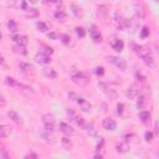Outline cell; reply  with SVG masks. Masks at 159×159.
<instances>
[{"label":"cell","mask_w":159,"mask_h":159,"mask_svg":"<svg viewBox=\"0 0 159 159\" xmlns=\"http://www.w3.org/2000/svg\"><path fill=\"white\" fill-rule=\"evenodd\" d=\"M36 26H38L39 31H41V33H46V31L49 30V25H47L46 22H42V21H39V22L36 24Z\"/></svg>","instance_id":"obj_26"},{"label":"cell","mask_w":159,"mask_h":159,"mask_svg":"<svg viewBox=\"0 0 159 159\" xmlns=\"http://www.w3.org/2000/svg\"><path fill=\"white\" fill-rule=\"evenodd\" d=\"M144 137H145V141L147 142H152L153 141V133L152 132H145Z\"/></svg>","instance_id":"obj_34"},{"label":"cell","mask_w":159,"mask_h":159,"mask_svg":"<svg viewBox=\"0 0 159 159\" xmlns=\"http://www.w3.org/2000/svg\"><path fill=\"white\" fill-rule=\"evenodd\" d=\"M71 10H72V13L75 14V16H76V18H82V16H83L82 9H81L80 6H77V5H75V4H72V5H71Z\"/></svg>","instance_id":"obj_20"},{"label":"cell","mask_w":159,"mask_h":159,"mask_svg":"<svg viewBox=\"0 0 159 159\" xmlns=\"http://www.w3.org/2000/svg\"><path fill=\"white\" fill-rule=\"evenodd\" d=\"M4 106H6V101L3 96H0V107H4Z\"/></svg>","instance_id":"obj_40"},{"label":"cell","mask_w":159,"mask_h":159,"mask_svg":"<svg viewBox=\"0 0 159 159\" xmlns=\"http://www.w3.org/2000/svg\"><path fill=\"white\" fill-rule=\"evenodd\" d=\"M75 102H77L78 105H80V107H81V109L83 111V112H89L91 111V108H92V106H91V103L87 101V100H85L83 97H77V100L75 101Z\"/></svg>","instance_id":"obj_7"},{"label":"cell","mask_w":159,"mask_h":159,"mask_svg":"<svg viewBox=\"0 0 159 159\" xmlns=\"http://www.w3.org/2000/svg\"><path fill=\"white\" fill-rule=\"evenodd\" d=\"M25 158H38V154H35V153H29V154L25 155Z\"/></svg>","instance_id":"obj_41"},{"label":"cell","mask_w":159,"mask_h":159,"mask_svg":"<svg viewBox=\"0 0 159 159\" xmlns=\"http://www.w3.org/2000/svg\"><path fill=\"white\" fill-rule=\"evenodd\" d=\"M27 18H38L40 15L39 10L36 9H26V14H25Z\"/></svg>","instance_id":"obj_23"},{"label":"cell","mask_w":159,"mask_h":159,"mask_svg":"<svg viewBox=\"0 0 159 159\" xmlns=\"http://www.w3.org/2000/svg\"><path fill=\"white\" fill-rule=\"evenodd\" d=\"M98 87H100V88H102V91L107 94V96H108L109 98H113V97H114V92H112V91H111V88H108V86H107L106 83H103V82H98Z\"/></svg>","instance_id":"obj_14"},{"label":"cell","mask_w":159,"mask_h":159,"mask_svg":"<svg viewBox=\"0 0 159 159\" xmlns=\"http://www.w3.org/2000/svg\"><path fill=\"white\" fill-rule=\"evenodd\" d=\"M29 3H33V4H35V3H38V0H27Z\"/></svg>","instance_id":"obj_43"},{"label":"cell","mask_w":159,"mask_h":159,"mask_svg":"<svg viewBox=\"0 0 159 159\" xmlns=\"http://www.w3.org/2000/svg\"><path fill=\"white\" fill-rule=\"evenodd\" d=\"M144 102H145L144 97L142 96V94H139V96H138V101H137V108H138V109H143Z\"/></svg>","instance_id":"obj_27"},{"label":"cell","mask_w":159,"mask_h":159,"mask_svg":"<svg viewBox=\"0 0 159 159\" xmlns=\"http://www.w3.org/2000/svg\"><path fill=\"white\" fill-rule=\"evenodd\" d=\"M35 60H36V62H40V63H50L51 62L50 56L44 54V52H41V51L35 56Z\"/></svg>","instance_id":"obj_12"},{"label":"cell","mask_w":159,"mask_h":159,"mask_svg":"<svg viewBox=\"0 0 159 159\" xmlns=\"http://www.w3.org/2000/svg\"><path fill=\"white\" fill-rule=\"evenodd\" d=\"M116 149H117L118 153H127V152L129 150V144L127 143V142H122V143L117 144Z\"/></svg>","instance_id":"obj_16"},{"label":"cell","mask_w":159,"mask_h":159,"mask_svg":"<svg viewBox=\"0 0 159 159\" xmlns=\"http://www.w3.org/2000/svg\"><path fill=\"white\" fill-rule=\"evenodd\" d=\"M97 10H98V15L106 16V15L108 14V11H107V8H106V5H100V6L97 8Z\"/></svg>","instance_id":"obj_30"},{"label":"cell","mask_w":159,"mask_h":159,"mask_svg":"<svg viewBox=\"0 0 159 159\" xmlns=\"http://www.w3.org/2000/svg\"><path fill=\"white\" fill-rule=\"evenodd\" d=\"M136 52L143 60V62L145 63L147 66L154 67V58H153L150 51L147 47H144V46H136Z\"/></svg>","instance_id":"obj_1"},{"label":"cell","mask_w":159,"mask_h":159,"mask_svg":"<svg viewBox=\"0 0 159 159\" xmlns=\"http://www.w3.org/2000/svg\"><path fill=\"white\" fill-rule=\"evenodd\" d=\"M148 35H149V30H148V27H145V26H144V27L142 29V34H141V36L144 39V38H147Z\"/></svg>","instance_id":"obj_33"},{"label":"cell","mask_w":159,"mask_h":159,"mask_svg":"<svg viewBox=\"0 0 159 159\" xmlns=\"http://www.w3.org/2000/svg\"><path fill=\"white\" fill-rule=\"evenodd\" d=\"M42 123H44V127H45V131L52 132L55 129V118H54L52 114H50V113L44 114L42 116Z\"/></svg>","instance_id":"obj_3"},{"label":"cell","mask_w":159,"mask_h":159,"mask_svg":"<svg viewBox=\"0 0 159 159\" xmlns=\"http://www.w3.org/2000/svg\"><path fill=\"white\" fill-rule=\"evenodd\" d=\"M13 40L19 45V46H22V47H25L26 45H27V38L25 36V35H13Z\"/></svg>","instance_id":"obj_11"},{"label":"cell","mask_w":159,"mask_h":159,"mask_svg":"<svg viewBox=\"0 0 159 159\" xmlns=\"http://www.w3.org/2000/svg\"><path fill=\"white\" fill-rule=\"evenodd\" d=\"M44 75L50 78V80H55L57 78V72L54 70V69H44Z\"/></svg>","instance_id":"obj_18"},{"label":"cell","mask_w":159,"mask_h":159,"mask_svg":"<svg viewBox=\"0 0 159 159\" xmlns=\"http://www.w3.org/2000/svg\"><path fill=\"white\" fill-rule=\"evenodd\" d=\"M8 116H9V117H10V119H11L13 122H15L16 124H21V123H22L21 117H20V116H19V114H18L15 111H13V109L8 112Z\"/></svg>","instance_id":"obj_15"},{"label":"cell","mask_w":159,"mask_h":159,"mask_svg":"<svg viewBox=\"0 0 159 159\" xmlns=\"http://www.w3.org/2000/svg\"><path fill=\"white\" fill-rule=\"evenodd\" d=\"M19 67H20V70L21 71H24V72H34V66L33 65H30V63H27V62H21L20 65H19Z\"/></svg>","instance_id":"obj_17"},{"label":"cell","mask_w":159,"mask_h":159,"mask_svg":"<svg viewBox=\"0 0 159 159\" xmlns=\"http://www.w3.org/2000/svg\"><path fill=\"white\" fill-rule=\"evenodd\" d=\"M141 94V87L138 85H132L127 89V96L129 98H137Z\"/></svg>","instance_id":"obj_5"},{"label":"cell","mask_w":159,"mask_h":159,"mask_svg":"<svg viewBox=\"0 0 159 159\" xmlns=\"http://www.w3.org/2000/svg\"><path fill=\"white\" fill-rule=\"evenodd\" d=\"M76 34H77L80 38H85V36H86V30H85L82 26H77V27H76Z\"/></svg>","instance_id":"obj_29"},{"label":"cell","mask_w":159,"mask_h":159,"mask_svg":"<svg viewBox=\"0 0 159 159\" xmlns=\"http://www.w3.org/2000/svg\"><path fill=\"white\" fill-rule=\"evenodd\" d=\"M0 150H2V154H0V157H4V158H9V154H8L6 149H5V145L0 144Z\"/></svg>","instance_id":"obj_32"},{"label":"cell","mask_w":159,"mask_h":159,"mask_svg":"<svg viewBox=\"0 0 159 159\" xmlns=\"http://www.w3.org/2000/svg\"><path fill=\"white\" fill-rule=\"evenodd\" d=\"M89 35H91V38H92L93 41H96V42L102 41V36H101V34L97 31V29H96V26H94V25L89 29Z\"/></svg>","instance_id":"obj_13"},{"label":"cell","mask_w":159,"mask_h":159,"mask_svg":"<svg viewBox=\"0 0 159 159\" xmlns=\"http://www.w3.org/2000/svg\"><path fill=\"white\" fill-rule=\"evenodd\" d=\"M114 25L119 30L123 29V19H121V16L118 15V13H114Z\"/></svg>","instance_id":"obj_21"},{"label":"cell","mask_w":159,"mask_h":159,"mask_svg":"<svg viewBox=\"0 0 159 159\" xmlns=\"http://www.w3.org/2000/svg\"><path fill=\"white\" fill-rule=\"evenodd\" d=\"M139 118L142 119L143 123H147L149 121V118H150V113L148 111H141L139 112Z\"/></svg>","instance_id":"obj_22"},{"label":"cell","mask_w":159,"mask_h":159,"mask_svg":"<svg viewBox=\"0 0 159 159\" xmlns=\"http://www.w3.org/2000/svg\"><path fill=\"white\" fill-rule=\"evenodd\" d=\"M0 40H2V34H0Z\"/></svg>","instance_id":"obj_44"},{"label":"cell","mask_w":159,"mask_h":159,"mask_svg":"<svg viewBox=\"0 0 159 159\" xmlns=\"http://www.w3.org/2000/svg\"><path fill=\"white\" fill-rule=\"evenodd\" d=\"M13 133V128L10 125L2 124L0 125V138H8Z\"/></svg>","instance_id":"obj_8"},{"label":"cell","mask_w":159,"mask_h":159,"mask_svg":"<svg viewBox=\"0 0 159 159\" xmlns=\"http://www.w3.org/2000/svg\"><path fill=\"white\" fill-rule=\"evenodd\" d=\"M54 16H55V19H56V20H58V21H62V22L66 20V14L63 13V11H55Z\"/></svg>","instance_id":"obj_25"},{"label":"cell","mask_w":159,"mask_h":159,"mask_svg":"<svg viewBox=\"0 0 159 159\" xmlns=\"http://www.w3.org/2000/svg\"><path fill=\"white\" fill-rule=\"evenodd\" d=\"M5 82H6L9 86H11V87H18V85H19V82H18L16 80H14L13 77H6V78H5Z\"/></svg>","instance_id":"obj_28"},{"label":"cell","mask_w":159,"mask_h":159,"mask_svg":"<svg viewBox=\"0 0 159 159\" xmlns=\"http://www.w3.org/2000/svg\"><path fill=\"white\" fill-rule=\"evenodd\" d=\"M123 107H124L123 103H118V105H117V113H118L119 116H122V113H123Z\"/></svg>","instance_id":"obj_35"},{"label":"cell","mask_w":159,"mask_h":159,"mask_svg":"<svg viewBox=\"0 0 159 159\" xmlns=\"http://www.w3.org/2000/svg\"><path fill=\"white\" fill-rule=\"evenodd\" d=\"M47 38L51 39V40H56L57 39V34L56 33H50V34H47Z\"/></svg>","instance_id":"obj_39"},{"label":"cell","mask_w":159,"mask_h":159,"mask_svg":"<svg viewBox=\"0 0 159 159\" xmlns=\"http://www.w3.org/2000/svg\"><path fill=\"white\" fill-rule=\"evenodd\" d=\"M107 61H108L109 63H113V65H114L117 69H119L121 71H125V70H127V62H125V60L122 58V57H118V56H108V57H107Z\"/></svg>","instance_id":"obj_2"},{"label":"cell","mask_w":159,"mask_h":159,"mask_svg":"<svg viewBox=\"0 0 159 159\" xmlns=\"http://www.w3.org/2000/svg\"><path fill=\"white\" fill-rule=\"evenodd\" d=\"M77 97H78V96H77V94H76L75 92H70V93H69V98H70L71 101H76V100H77Z\"/></svg>","instance_id":"obj_37"},{"label":"cell","mask_w":159,"mask_h":159,"mask_svg":"<svg viewBox=\"0 0 159 159\" xmlns=\"http://www.w3.org/2000/svg\"><path fill=\"white\" fill-rule=\"evenodd\" d=\"M61 144H62L63 149H66V150H70V149L72 148V142H71V139H70L69 137L61 138Z\"/></svg>","instance_id":"obj_19"},{"label":"cell","mask_w":159,"mask_h":159,"mask_svg":"<svg viewBox=\"0 0 159 159\" xmlns=\"http://www.w3.org/2000/svg\"><path fill=\"white\" fill-rule=\"evenodd\" d=\"M0 65H4V58L2 55H0Z\"/></svg>","instance_id":"obj_42"},{"label":"cell","mask_w":159,"mask_h":159,"mask_svg":"<svg viewBox=\"0 0 159 159\" xmlns=\"http://www.w3.org/2000/svg\"><path fill=\"white\" fill-rule=\"evenodd\" d=\"M60 129L62 133H65L66 136H74L75 134V129L67 123H60Z\"/></svg>","instance_id":"obj_9"},{"label":"cell","mask_w":159,"mask_h":159,"mask_svg":"<svg viewBox=\"0 0 159 159\" xmlns=\"http://www.w3.org/2000/svg\"><path fill=\"white\" fill-rule=\"evenodd\" d=\"M74 121H75V122H76V123H77V124L80 125V127H82V128H83V125L86 124V123H85V121H83V118H81V117H78L77 114H76V117L74 118Z\"/></svg>","instance_id":"obj_31"},{"label":"cell","mask_w":159,"mask_h":159,"mask_svg":"<svg viewBox=\"0 0 159 159\" xmlns=\"http://www.w3.org/2000/svg\"><path fill=\"white\" fill-rule=\"evenodd\" d=\"M72 81H74L76 85H78V86L83 87V86H86V85L88 83L89 78H88L85 74L78 72V74H76V75H74V76H72Z\"/></svg>","instance_id":"obj_4"},{"label":"cell","mask_w":159,"mask_h":159,"mask_svg":"<svg viewBox=\"0 0 159 159\" xmlns=\"http://www.w3.org/2000/svg\"><path fill=\"white\" fill-rule=\"evenodd\" d=\"M111 46H112V49H113L114 51H117V52H122L123 49H124V44H123V41H122L121 39H114V40H112V41H111Z\"/></svg>","instance_id":"obj_10"},{"label":"cell","mask_w":159,"mask_h":159,"mask_svg":"<svg viewBox=\"0 0 159 159\" xmlns=\"http://www.w3.org/2000/svg\"><path fill=\"white\" fill-rule=\"evenodd\" d=\"M102 125H103V128L107 129V131H114L117 128V123L113 118H105L103 122H102Z\"/></svg>","instance_id":"obj_6"},{"label":"cell","mask_w":159,"mask_h":159,"mask_svg":"<svg viewBox=\"0 0 159 159\" xmlns=\"http://www.w3.org/2000/svg\"><path fill=\"white\" fill-rule=\"evenodd\" d=\"M94 72H96L97 75H100V76H102V75L105 74V69H103V67H97Z\"/></svg>","instance_id":"obj_38"},{"label":"cell","mask_w":159,"mask_h":159,"mask_svg":"<svg viewBox=\"0 0 159 159\" xmlns=\"http://www.w3.org/2000/svg\"><path fill=\"white\" fill-rule=\"evenodd\" d=\"M70 40H71V38L69 35H63L62 36V42L65 44V45H69L70 44Z\"/></svg>","instance_id":"obj_36"},{"label":"cell","mask_w":159,"mask_h":159,"mask_svg":"<svg viewBox=\"0 0 159 159\" xmlns=\"http://www.w3.org/2000/svg\"><path fill=\"white\" fill-rule=\"evenodd\" d=\"M8 27H9V31H10V33H13V34H15L16 31H18V25H16V22H15L13 19H10V20H9V22H8Z\"/></svg>","instance_id":"obj_24"}]
</instances>
